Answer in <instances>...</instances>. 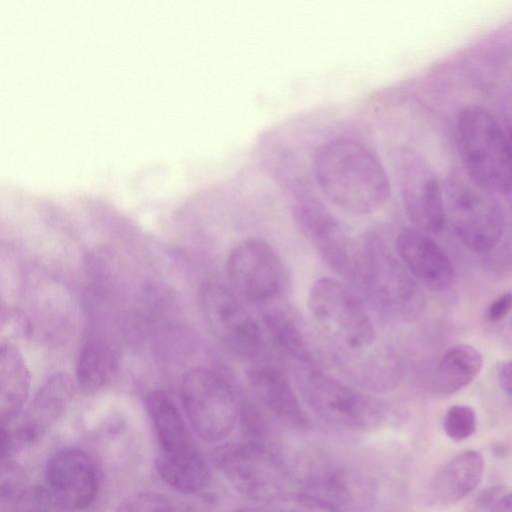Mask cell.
Masks as SVG:
<instances>
[{
    "mask_svg": "<svg viewBox=\"0 0 512 512\" xmlns=\"http://www.w3.org/2000/svg\"><path fill=\"white\" fill-rule=\"evenodd\" d=\"M313 172L326 198L353 215L377 211L390 195L388 174L378 155L353 138L321 145L314 155Z\"/></svg>",
    "mask_w": 512,
    "mask_h": 512,
    "instance_id": "obj_1",
    "label": "cell"
},
{
    "mask_svg": "<svg viewBox=\"0 0 512 512\" xmlns=\"http://www.w3.org/2000/svg\"><path fill=\"white\" fill-rule=\"evenodd\" d=\"M456 135L467 177L488 192L512 188V146L501 124L486 107L468 105L458 114Z\"/></svg>",
    "mask_w": 512,
    "mask_h": 512,
    "instance_id": "obj_2",
    "label": "cell"
},
{
    "mask_svg": "<svg viewBox=\"0 0 512 512\" xmlns=\"http://www.w3.org/2000/svg\"><path fill=\"white\" fill-rule=\"evenodd\" d=\"M295 380L304 402L328 423L369 431L385 420V407L377 398L316 368L297 370Z\"/></svg>",
    "mask_w": 512,
    "mask_h": 512,
    "instance_id": "obj_3",
    "label": "cell"
},
{
    "mask_svg": "<svg viewBox=\"0 0 512 512\" xmlns=\"http://www.w3.org/2000/svg\"><path fill=\"white\" fill-rule=\"evenodd\" d=\"M360 283L378 305L392 316L410 321L425 307L418 282L378 234L371 233L361 244Z\"/></svg>",
    "mask_w": 512,
    "mask_h": 512,
    "instance_id": "obj_4",
    "label": "cell"
},
{
    "mask_svg": "<svg viewBox=\"0 0 512 512\" xmlns=\"http://www.w3.org/2000/svg\"><path fill=\"white\" fill-rule=\"evenodd\" d=\"M307 305L319 330L339 350L359 352L373 344L375 330L368 313L339 281L331 278L315 281Z\"/></svg>",
    "mask_w": 512,
    "mask_h": 512,
    "instance_id": "obj_5",
    "label": "cell"
},
{
    "mask_svg": "<svg viewBox=\"0 0 512 512\" xmlns=\"http://www.w3.org/2000/svg\"><path fill=\"white\" fill-rule=\"evenodd\" d=\"M446 218L461 242L475 252L493 249L504 229V215L490 192L467 176L451 174L443 185Z\"/></svg>",
    "mask_w": 512,
    "mask_h": 512,
    "instance_id": "obj_6",
    "label": "cell"
},
{
    "mask_svg": "<svg viewBox=\"0 0 512 512\" xmlns=\"http://www.w3.org/2000/svg\"><path fill=\"white\" fill-rule=\"evenodd\" d=\"M215 467L241 495L268 502L285 492L290 471L266 443L248 440L227 443L212 455Z\"/></svg>",
    "mask_w": 512,
    "mask_h": 512,
    "instance_id": "obj_7",
    "label": "cell"
},
{
    "mask_svg": "<svg viewBox=\"0 0 512 512\" xmlns=\"http://www.w3.org/2000/svg\"><path fill=\"white\" fill-rule=\"evenodd\" d=\"M181 398L196 435L205 442L226 438L236 423L239 408L229 383L206 368H194L182 379Z\"/></svg>",
    "mask_w": 512,
    "mask_h": 512,
    "instance_id": "obj_8",
    "label": "cell"
},
{
    "mask_svg": "<svg viewBox=\"0 0 512 512\" xmlns=\"http://www.w3.org/2000/svg\"><path fill=\"white\" fill-rule=\"evenodd\" d=\"M293 218L307 240L338 274L360 282L361 245L317 199L300 195L292 206Z\"/></svg>",
    "mask_w": 512,
    "mask_h": 512,
    "instance_id": "obj_9",
    "label": "cell"
},
{
    "mask_svg": "<svg viewBox=\"0 0 512 512\" xmlns=\"http://www.w3.org/2000/svg\"><path fill=\"white\" fill-rule=\"evenodd\" d=\"M226 270L234 288L253 304L273 303L286 293L290 283L280 256L256 238L245 239L230 251Z\"/></svg>",
    "mask_w": 512,
    "mask_h": 512,
    "instance_id": "obj_10",
    "label": "cell"
},
{
    "mask_svg": "<svg viewBox=\"0 0 512 512\" xmlns=\"http://www.w3.org/2000/svg\"><path fill=\"white\" fill-rule=\"evenodd\" d=\"M395 171L407 216L417 229L439 233L446 222L443 187L429 162L402 148L394 158Z\"/></svg>",
    "mask_w": 512,
    "mask_h": 512,
    "instance_id": "obj_11",
    "label": "cell"
},
{
    "mask_svg": "<svg viewBox=\"0 0 512 512\" xmlns=\"http://www.w3.org/2000/svg\"><path fill=\"white\" fill-rule=\"evenodd\" d=\"M198 294L201 312L214 336L240 357L256 356L261 348L259 328L236 295L211 280L200 285Z\"/></svg>",
    "mask_w": 512,
    "mask_h": 512,
    "instance_id": "obj_12",
    "label": "cell"
},
{
    "mask_svg": "<svg viewBox=\"0 0 512 512\" xmlns=\"http://www.w3.org/2000/svg\"><path fill=\"white\" fill-rule=\"evenodd\" d=\"M74 390L75 384L68 374L57 372L49 376L21 419L1 424V458L8 459L22 446L41 437L64 413Z\"/></svg>",
    "mask_w": 512,
    "mask_h": 512,
    "instance_id": "obj_13",
    "label": "cell"
},
{
    "mask_svg": "<svg viewBox=\"0 0 512 512\" xmlns=\"http://www.w3.org/2000/svg\"><path fill=\"white\" fill-rule=\"evenodd\" d=\"M45 478L51 499L69 510L90 505L98 489L94 462L79 449H65L54 454L47 463Z\"/></svg>",
    "mask_w": 512,
    "mask_h": 512,
    "instance_id": "obj_14",
    "label": "cell"
},
{
    "mask_svg": "<svg viewBox=\"0 0 512 512\" xmlns=\"http://www.w3.org/2000/svg\"><path fill=\"white\" fill-rule=\"evenodd\" d=\"M300 492L318 498L341 509L355 497L351 473L329 455L309 450L298 456L293 471Z\"/></svg>",
    "mask_w": 512,
    "mask_h": 512,
    "instance_id": "obj_15",
    "label": "cell"
},
{
    "mask_svg": "<svg viewBox=\"0 0 512 512\" xmlns=\"http://www.w3.org/2000/svg\"><path fill=\"white\" fill-rule=\"evenodd\" d=\"M397 254L417 282L432 291H443L454 282L453 264L445 251L425 232L402 229L396 238Z\"/></svg>",
    "mask_w": 512,
    "mask_h": 512,
    "instance_id": "obj_16",
    "label": "cell"
},
{
    "mask_svg": "<svg viewBox=\"0 0 512 512\" xmlns=\"http://www.w3.org/2000/svg\"><path fill=\"white\" fill-rule=\"evenodd\" d=\"M248 382L261 405L281 424L305 429L307 415L290 382L278 369L260 366L248 371Z\"/></svg>",
    "mask_w": 512,
    "mask_h": 512,
    "instance_id": "obj_17",
    "label": "cell"
},
{
    "mask_svg": "<svg viewBox=\"0 0 512 512\" xmlns=\"http://www.w3.org/2000/svg\"><path fill=\"white\" fill-rule=\"evenodd\" d=\"M483 472L484 460L479 452L459 453L436 476L432 485L434 499L445 505L459 502L479 485Z\"/></svg>",
    "mask_w": 512,
    "mask_h": 512,
    "instance_id": "obj_18",
    "label": "cell"
},
{
    "mask_svg": "<svg viewBox=\"0 0 512 512\" xmlns=\"http://www.w3.org/2000/svg\"><path fill=\"white\" fill-rule=\"evenodd\" d=\"M30 391V374L15 344L1 342L0 348V419L1 424L15 419Z\"/></svg>",
    "mask_w": 512,
    "mask_h": 512,
    "instance_id": "obj_19",
    "label": "cell"
},
{
    "mask_svg": "<svg viewBox=\"0 0 512 512\" xmlns=\"http://www.w3.org/2000/svg\"><path fill=\"white\" fill-rule=\"evenodd\" d=\"M155 465L162 480L182 493H197L209 481L207 463L194 446L178 452H162Z\"/></svg>",
    "mask_w": 512,
    "mask_h": 512,
    "instance_id": "obj_20",
    "label": "cell"
},
{
    "mask_svg": "<svg viewBox=\"0 0 512 512\" xmlns=\"http://www.w3.org/2000/svg\"><path fill=\"white\" fill-rule=\"evenodd\" d=\"M263 321L276 347L301 368H315V351L299 321L287 309L272 307L263 313Z\"/></svg>",
    "mask_w": 512,
    "mask_h": 512,
    "instance_id": "obj_21",
    "label": "cell"
},
{
    "mask_svg": "<svg viewBox=\"0 0 512 512\" xmlns=\"http://www.w3.org/2000/svg\"><path fill=\"white\" fill-rule=\"evenodd\" d=\"M145 406L162 452H178L193 446L179 410L166 393L151 392L146 397Z\"/></svg>",
    "mask_w": 512,
    "mask_h": 512,
    "instance_id": "obj_22",
    "label": "cell"
},
{
    "mask_svg": "<svg viewBox=\"0 0 512 512\" xmlns=\"http://www.w3.org/2000/svg\"><path fill=\"white\" fill-rule=\"evenodd\" d=\"M483 366L481 353L471 345L461 344L448 350L435 370L433 387L442 395L453 394L469 385Z\"/></svg>",
    "mask_w": 512,
    "mask_h": 512,
    "instance_id": "obj_23",
    "label": "cell"
},
{
    "mask_svg": "<svg viewBox=\"0 0 512 512\" xmlns=\"http://www.w3.org/2000/svg\"><path fill=\"white\" fill-rule=\"evenodd\" d=\"M116 370L111 347L101 339L88 340L79 353L76 381L84 393H95L105 387Z\"/></svg>",
    "mask_w": 512,
    "mask_h": 512,
    "instance_id": "obj_24",
    "label": "cell"
},
{
    "mask_svg": "<svg viewBox=\"0 0 512 512\" xmlns=\"http://www.w3.org/2000/svg\"><path fill=\"white\" fill-rule=\"evenodd\" d=\"M265 504V512H342L332 504L300 491H285Z\"/></svg>",
    "mask_w": 512,
    "mask_h": 512,
    "instance_id": "obj_25",
    "label": "cell"
},
{
    "mask_svg": "<svg viewBox=\"0 0 512 512\" xmlns=\"http://www.w3.org/2000/svg\"><path fill=\"white\" fill-rule=\"evenodd\" d=\"M477 418L473 408L467 405L451 406L445 413L443 428L453 440H464L476 430Z\"/></svg>",
    "mask_w": 512,
    "mask_h": 512,
    "instance_id": "obj_26",
    "label": "cell"
},
{
    "mask_svg": "<svg viewBox=\"0 0 512 512\" xmlns=\"http://www.w3.org/2000/svg\"><path fill=\"white\" fill-rule=\"evenodd\" d=\"M116 512H177L166 496L154 492H139L123 500Z\"/></svg>",
    "mask_w": 512,
    "mask_h": 512,
    "instance_id": "obj_27",
    "label": "cell"
},
{
    "mask_svg": "<svg viewBox=\"0 0 512 512\" xmlns=\"http://www.w3.org/2000/svg\"><path fill=\"white\" fill-rule=\"evenodd\" d=\"M0 482L3 500L16 501L26 492L25 474L20 466L12 461H2Z\"/></svg>",
    "mask_w": 512,
    "mask_h": 512,
    "instance_id": "obj_28",
    "label": "cell"
},
{
    "mask_svg": "<svg viewBox=\"0 0 512 512\" xmlns=\"http://www.w3.org/2000/svg\"><path fill=\"white\" fill-rule=\"evenodd\" d=\"M1 342L13 343L29 333L27 317L18 309L3 307L1 311Z\"/></svg>",
    "mask_w": 512,
    "mask_h": 512,
    "instance_id": "obj_29",
    "label": "cell"
},
{
    "mask_svg": "<svg viewBox=\"0 0 512 512\" xmlns=\"http://www.w3.org/2000/svg\"><path fill=\"white\" fill-rule=\"evenodd\" d=\"M512 309V292L502 294L494 300L487 310V319L496 322L503 319Z\"/></svg>",
    "mask_w": 512,
    "mask_h": 512,
    "instance_id": "obj_30",
    "label": "cell"
},
{
    "mask_svg": "<svg viewBox=\"0 0 512 512\" xmlns=\"http://www.w3.org/2000/svg\"><path fill=\"white\" fill-rule=\"evenodd\" d=\"M498 380L501 388L512 396V360L501 365L498 372Z\"/></svg>",
    "mask_w": 512,
    "mask_h": 512,
    "instance_id": "obj_31",
    "label": "cell"
},
{
    "mask_svg": "<svg viewBox=\"0 0 512 512\" xmlns=\"http://www.w3.org/2000/svg\"><path fill=\"white\" fill-rule=\"evenodd\" d=\"M490 512H512V493L500 497L492 506Z\"/></svg>",
    "mask_w": 512,
    "mask_h": 512,
    "instance_id": "obj_32",
    "label": "cell"
},
{
    "mask_svg": "<svg viewBox=\"0 0 512 512\" xmlns=\"http://www.w3.org/2000/svg\"><path fill=\"white\" fill-rule=\"evenodd\" d=\"M15 512H46V509L37 507H20L19 510Z\"/></svg>",
    "mask_w": 512,
    "mask_h": 512,
    "instance_id": "obj_33",
    "label": "cell"
},
{
    "mask_svg": "<svg viewBox=\"0 0 512 512\" xmlns=\"http://www.w3.org/2000/svg\"><path fill=\"white\" fill-rule=\"evenodd\" d=\"M510 142H511V146H512V136H511V138H510Z\"/></svg>",
    "mask_w": 512,
    "mask_h": 512,
    "instance_id": "obj_34",
    "label": "cell"
}]
</instances>
